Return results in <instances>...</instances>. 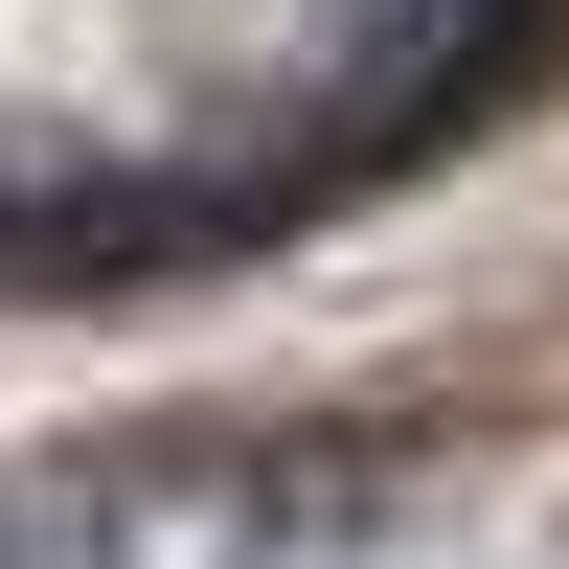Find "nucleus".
Returning <instances> with one entry per match:
<instances>
[{"label": "nucleus", "instance_id": "obj_1", "mask_svg": "<svg viewBox=\"0 0 569 569\" xmlns=\"http://www.w3.org/2000/svg\"><path fill=\"white\" fill-rule=\"evenodd\" d=\"M0 569H69V547H46V525H23V501H0Z\"/></svg>", "mask_w": 569, "mask_h": 569}]
</instances>
